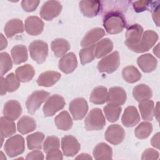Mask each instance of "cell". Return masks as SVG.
<instances>
[{"mask_svg": "<svg viewBox=\"0 0 160 160\" xmlns=\"http://www.w3.org/2000/svg\"><path fill=\"white\" fill-rule=\"evenodd\" d=\"M137 62L141 70L145 72L154 71L158 64L157 59L149 53L140 56L137 59Z\"/></svg>", "mask_w": 160, "mask_h": 160, "instance_id": "20", "label": "cell"}, {"mask_svg": "<svg viewBox=\"0 0 160 160\" xmlns=\"http://www.w3.org/2000/svg\"><path fill=\"white\" fill-rule=\"evenodd\" d=\"M44 135L41 132H36L27 136V144L29 149H41Z\"/></svg>", "mask_w": 160, "mask_h": 160, "instance_id": "36", "label": "cell"}, {"mask_svg": "<svg viewBox=\"0 0 160 160\" xmlns=\"http://www.w3.org/2000/svg\"><path fill=\"white\" fill-rule=\"evenodd\" d=\"M154 115L156 117L158 121H159V102H157L156 107L154 109Z\"/></svg>", "mask_w": 160, "mask_h": 160, "instance_id": "53", "label": "cell"}, {"mask_svg": "<svg viewBox=\"0 0 160 160\" xmlns=\"http://www.w3.org/2000/svg\"><path fill=\"white\" fill-rule=\"evenodd\" d=\"M4 116L10 120H16L22 113L20 103L16 100H9L6 102L3 108Z\"/></svg>", "mask_w": 160, "mask_h": 160, "instance_id": "13", "label": "cell"}, {"mask_svg": "<svg viewBox=\"0 0 160 160\" xmlns=\"http://www.w3.org/2000/svg\"><path fill=\"white\" fill-rule=\"evenodd\" d=\"M139 108L142 119L145 121H152L154 115V102L146 100L139 102Z\"/></svg>", "mask_w": 160, "mask_h": 160, "instance_id": "31", "label": "cell"}, {"mask_svg": "<svg viewBox=\"0 0 160 160\" xmlns=\"http://www.w3.org/2000/svg\"><path fill=\"white\" fill-rule=\"evenodd\" d=\"M143 34V28L138 24L130 26L126 31L125 44L131 51L138 52V48Z\"/></svg>", "mask_w": 160, "mask_h": 160, "instance_id": "2", "label": "cell"}, {"mask_svg": "<svg viewBox=\"0 0 160 160\" xmlns=\"http://www.w3.org/2000/svg\"><path fill=\"white\" fill-rule=\"evenodd\" d=\"M159 44H158L157 46L153 49V52L155 54V55L157 57H159Z\"/></svg>", "mask_w": 160, "mask_h": 160, "instance_id": "54", "label": "cell"}, {"mask_svg": "<svg viewBox=\"0 0 160 160\" xmlns=\"http://www.w3.org/2000/svg\"><path fill=\"white\" fill-rule=\"evenodd\" d=\"M11 56L16 64H19L28 60L27 48L24 45H16L11 49Z\"/></svg>", "mask_w": 160, "mask_h": 160, "instance_id": "33", "label": "cell"}, {"mask_svg": "<svg viewBox=\"0 0 160 160\" xmlns=\"http://www.w3.org/2000/svg\"><path fill=\"white\" fill-rule=\"evenodd\" d=\"M103 26L106 31L111 34L121 32L126 26L123 15L117 11H112L106 14L103 19Z\"/></svg>", "mask_w": 160, "mask_h": 160, "instance_id": "1", "label": "cell"}, {"mask_svg": "<svg viewBox=\"0 0 160 160\" xmlns=\"http://www.w3.org/2000/svg\"><path fill=\"white\" fill-rule=\"evenodd\" d=\"M124 137L125 131L119 124L110 125L105 132L106 140L114 145L120 144L124 140Z\"/></svg>", "mask_w": 160, "mask_h": 160, "instance_id": "11", "label": "cell"}, {"mask_svg": "<svg viewBox=\"0 0 160 160\" xmlns=\"http://www.w3.org/2000/svg\"><path fill=\"white\" fill-rule=\"evenodd\" d=\"M77 66V58L73 52L64 54L59 61V68L65 74H69L73 72Z\"/></svg>", "mask_w": 160, "mask_h": 160, "instance_id": "15", "label": "cell"}, {"mask_svg": "<svg viewBox=\"0 0 160 160\" xmlns=\"http://www.w3.org/2000/svg\"><path fill=\"white\" fill-rule=\"evenodd\" d=\"M122 75L124 79L129 83L138 81L141 78V74L138 69L133 66H128L122 69Z\"/></svg>", "mask_w": 160, "mask_h": 160, "instance_id": "34", "label": "cell"}, {"mask_svg": "<svg viewBox=\"0 0 160 160\" xmlns=\"http://www.w3.org/2000/svg\"><path fill=\"white\" fill-rule=\"evenodd\" d=\"M24 31V26L19 19H12L7 22L4 26V32L8 38H12L18 33Z\"/></svg>", "mask_w": 160, "mask_h": 160, "instance_id": "24", "label": "cell"}, {"mask_svg": "<svg viewBox=\"0 0 160 160\" xmlns=\"http://www.w3.org/2000/svg\"><path fill=\"white\" fill-rule=\"evenodd\" d=\"M36 128V121L34 118L30 116H22L18 122V130L22 134H26L32 132Z\"/></svg>", "mask_w": 160, "mask_h": 160, "instance_id": "27", "label": "cell"}, {"mask_svg": "<svg viewBox=\"0 0 160 160\" xmlns=\"http://www.w3.org/2000/svg\"><path fill=\"white\" fill-rule=\"evenodd\" d=\"M152 146L159 149V132H157L151 139V141Z\"/></svg>", "mask_w": 160, "mask_h": 160, "instance_id": "50", "label": "cell"}, {"mask_svg": "<svg viewBox=\"0 0 160 160\" xmlns=\"http://www.w3.org/2000/svg\"><path fill=\"white\" fill-rule=\"evenodd\" d=\"M126 98V93L123 88L118 86L112 87L109 91L107 101L108 104L121 106L124 104Z\"/></svg>", "mask_w": 160, "mask_h": 160, "instance_id": "18", "label": "cell"}, {"mask_svg": "<svg viewBox=\"0 0 160 160\" xmlns=\"http://www.w3.org/2000/svg\"><path fill=\"white\" fill-rule=\"evenodd\" d=\"M35 74V71L30 64H25L18 67L16 70V76L19 81L26 82L30 81Z\"/></svg>", "mask_w": 160, "mask_h": 160, "instance_id": "28", "label": "cell"}, {"mask_svg": "<svg viewBox=\"0 0 160 160\" xmlns=\"http://www.w3.org/2000/svg\"><path fill=\"white\" fill-rule=\"evenodd\" d=\"M159 154L157 151L152 148H148L143 152L141 159H157L159 158Z\"/></svg>", "mask_w": 160, "mask_h": 160, "instance_id": "44", "label": "cell"}, {"mask_svg": "<svg viewBox=\"0 0 160 160\" xmlns=\"http://www.w3.org/2000/svg\"><path fill=\"white\" fill-rule=\"evenodd\" d=\"M121 108L120 106L108 104L104 108V112L107 119L111 122L118 120L121 112Z\"/></svg>", "mask_w": 160, "mask_h": 160, "instance_id": "37", "label": "cell"}, {"mask_svg": "<svg viewBox=\"0 0 160 160\" xmlns=\"http://www.w3.org/2000/svg\"><path fill=\"white\" fill-rule=\"evenodd\" d=\"M140 121L139 114L134 106L127 107L122 116V122L126 127H133Z\"/></svg>", "mask_w": 160, "mask_h": 160, "instance_id": "19", "label": "cell"}, {"mask_svg": "<svg viewBox=\"0 0 160 160\" xmlns=\"http://www.w3.org/2000/svg\"><path fill=\"white\" fill-rule=\"evenodd\" d=\"M1 95H4L6 92L8 91V86L6 81V79L4 78L2 76L1 78Z\"/></svg>", "mask_w": 160, "mask_h": 160, "instance_id": "49", "label": "cell"}, {"mask_svg": "<svg viewBox=\"0 0 160 160\" xmlns=\"http://www.w3.org/2000/svg\"><path fill=\"white\" fill-rule=\"evenodd\" d=\"M152 131V124L149 122H141L135 129V136L141 139H144L149 137Z\"/></svg>", "mask_w": 160, "mask_h": 160, "instance_id": "38", "label": "cell"}, {"mask_svg": "<svg viewBox=\"0 0 160 160\" xmlns=\"http://www.w3.org/2000/svg\"><path fill=\"white\" fill-rule=\"evenodd\" d=\"M88 110L87 101L82 98L73 99L69 104V111L75 120L83 119Z\"/></svg>", "mask_w": 160, "mask_h": 160, "instance_id": "10", "label": "cell"}, {"mask_svg": "<svg viewBox=\"0 0 160 160\" xmlns=\"http://www.w3.org/2000/svg\"><path fill=\"white\" fill-rule=\"evenodd\" d=\"M43 21L37 16H29L25 21V30L31 36L41 34L44 29Z\"/></svg>", "mask_w": 160, "mask_h": 160, "instance_id": "16", "label": "cell"}, {"mask_svg": "<svg viewBox=\"0 0 160 160\" xmlns=\"http://www.w3.org/2000/svg\"><path fill=\"white\" fill-rule=\"evenodd\" d=\"M79 4L82 14L88 18L97 16L101 8V2L98 1H81Z\"/></svg>", "mask_w": 160, "mask_h": 160, "instance_id": "17", "label": "cell"}, {"mask_svg": "<svg viewBox=\"0 0 160 160\" xmlns=\"http://www.w3.org/2000/svg\"><path fill=\"white\" fill-rule=\"evenodd\" d=\"M61 148L66 156H74L80 150L81 146L75 137L68 135L62 138Z\"/></svg>", "mask_w": 160, "mask_h": 160, "instance_id": "12", "label": "cell"}, {"mask_svg": "<svg viewBox=\"0 0 160 160\" xmlns=\"http://www.w3.org/2000/svg\"><path fill=\"white\" fill-rule=\"evenodd\" d=\"M31 58L38 64L44 62L48 54V46L46 42L41 40L32 42L29 46Z\"/></svg>", "mask_w": 160, "mask_h": 160, "instance_id": "4", "label": "cell"}, {"mask_svg": "<svg viewBox=\"0 0 160 160\" xmlns=\"http://www.w3.org/2000/svg\"><path fill=\"white\" fill-rule=\"evenodd\" d=\"M62 5L58 1H48L44 2L41 8L39 14L41 17L50 21L57 17L61 12Z\"/></svg>", "mask_w": 160, "mask_h": 160, "instance_id": "9", "label": "cell"}, {"mask_svg": "<svg viewBox=\"0 0 160 160\" xmlns=\"http://www.w3.org/2000/svg\"><path fill=\"white\" fill-rule=\"evenodd\" d=\"M6 79L7 86H8V91L12 92L17 90L20 86L19 81L18 79L17 76L12 72L9 74Z\"/></svg>", "mask_w": 160, "mask_h": 160, "instance_id": "42", "label": "cell"}, {"mask_svg": "<svg viewBox=\"0 0 160 160\" xmlns=\"http://www.w3.org/2000/svg\"><path fill=\"white\" fill-rule=\"evenodd\" d=\"M119 64L120 59L119 53L118 51H114L99 61L98 69L101 72L112 73L117 70Z\"/></svg>", "mask_w": 160, "mask_h": 160, "instance_id": "6", "label": "cell"}, {"mask_svg": "<svg viewBox=\"0 0 160 160\" xmlns=\"http://www.w3.org/2000/svg\"><path fill=\"white\" fill-rule=\"evenodd\" d=\"M25 149L24 139L19 134L9 138L4 144V150L7 155L11 158L22 154Z\"/></svg>", "mask_w": 160, "mask_h": 160, "instance_id": "5", "label": "cell"}, {"mask_svg": "<svg viewBox=\"0 0 160 160\" xmlns=\"http://www.w3.org/2000/svg\"><path fill=\"white\" fill-rule=\"evenodd\" d=\"M0 65H1V75L2 76L12 67V62L9 55L2 52L0 54Z\"/></svg>", "mask_w": 160, "mask_h": 160, "instance_id": "41", "label": "cell"}, {"mask_svg": "<svg viewBox=\"0 0 160 160\" xmlns=\"http://www.w3.org/2000/svg\"><path fill=\"white\" fill-rule=\"evenodd\" d=\"M158 39V34L152 30L146 31L142 36L138 53L144 52L149 50L157 42Z\"/></svg>", "mask_w": 160, "mask_h": 160, "instance_id": "14", "label": "cell"}, {"mask_svg": "<svg viewBox=\"0 0 160 160\" xmlns=\"http://www.w3.org/2000/svg\"><path fill=\"white\" fill-rule=\"evenodd\" d=\"M64 98L58 95L54 94L48 99L43 106V112L46 117L52 116L58 111L62 109L65 106Z\"/></svg>", "mask_w": 160, "mask_h": 160, "instance_id": "8", "label": "cell"}, {"mask_svg": "<svg viewBox=\"0 0 160 160\" xmlns=\"http://www.w3.org/2000/svg\"><path fill=\"white\" fill-rule=\"evenodd\" d=\"M59 146L60 143L58 138L54 136H48L46 139L43 144L44 151L46 154H48V152H51L52 151L59 149Z\"/></svg>", "mask_w": 160, "mask_h": 160, "instance_id": "40", "label": "cell"}, {"mask_svg": "<svg viewBox=\"0 0 160 160\" xmlns=\"http://www.w3.org/2000/svg\"><path fill=\"white\" fill-rule=\"evenodd\" d=\"M76 159H92V158L88 154L82 153V154H79L78 157H76Z\"/></svg>", "mask_w": 160, "mask_h": 160, "instance_id": "52", "label": "cell"}, {"mask_svg": "<svg viewBox=\"0 0 160 160\" xmlns=\"http://www.w3.org/2000/svg\"><path fill=\"white\" fill-rule=\"evenodd\" d=\"M62 155L61 152L59 150H54L47 154L46 159H62Z\"/></svg>", "mask_w": 160, "mask_h": 160, "instance_id": "47", "label": "cell"}, {"mask_svg": "<svg viewBox=\"0 0 160 160\" xmlns=\"http://www.w3.org/2000/svg\"><path fill=\"white\" fill-rule=\"evenodd\" d=\"M113 49V43L109 38L101 40L95 45L94 56L97 58H101L108 54Z\"/></svg>", "mask_w": 160, "mask_h": 160, "instance_id": "25", "label": "cell"}, {"mask_svg": "<svg viewBox=\"0 0 160 160\" xmlns=\"http://www.w3.org/2000/svg\"><path fill=\"white\" fill-rule=\"evenodd\" d=\"M54 122L58 129L63 131H68L72 126V119L66 111L60 112L54 118Z\"/></svg>", "mask_w": 160, "mask_h": 160, "instance_id": "29", "label": "cell"}, {"mask_svg": "<svg viewBox=\"0 0 160 160\" xmlns=\"http://www.w3.org/2000/svg\"><path fill=\"white\" fill-rule=\"evenodd\" d=\"M49 93L45 91H36L27 99L26 108L29 114H33L49 97Z\"/></svg>", "mask_w": 160, "mask_h": 160, "instance_id": "7", "label": "cell"}, {"mask_svg": "<svg viewBox=\"0 0 160 160\" xmlns=\"http://www.w3.org/2000/svg\"><path fill=\"white\" fill-rule=\"evenodd\" d=\"M150 1H138L133 2V7L134 9L136 12H142L148 9L149 6V4Z\"/></svg>", "mask_w": 160, "mask_h": 160, "instance_id": "45", "label": "cell"}, {"mask_svg": "<svg viewBox=\"0 0 160 160\" xmlns=\"http://www.w3.org/2000/svg\"><path fill=\"white\" fill-rule=\"evenodd\" d=\"M134 98L138 102L149 100L152 96L151 89L146 84H141L135 86L132 91Z\"/></svg>", "mask_w": 160, "mask_h": 160, "instance_id": "23", "label": "cell"}, {"mask_svg": "<svg viewBox=\"0 0 160 160\" xmlns=\"http://www.w3.org/2000/svg\"><path fill=\"white\" fill-rule=\"evenodd\" d=\"M44 159V155L41 151H32L27 155L26 159L31 160V159H38V160H42Z\"/></svg>", "mask_w": 160, "mask_h": 160, "instance_id": "46", "label": "cell"}, {"mask_svg": "<svg viewBox=\"0 0 160 160\" xmlns=\"http://www.w3.org/2000/svg\"><path fill=\"white\" fill-rule=\"evenodd\" d=\"M39 1H27L24 0L21 2L22 9L27 12H32L34 11L38 6Z\"/></svg>", "mask_w": 160, "mask_h": 160, "instance_id": "43", "label": "cell"}, {"mask_svg": "<svg viewBox=\"0 0 160 160\" xmlns=\"http://www.w3.org/2000/svg\"><path fill=\"white\" fill-rule=\"evenodd\" d=\"M112 148L104 142L99 143L96 146L93 151V156L95 159H112Z\"/></svg>", "mask_w": 160, "mask_h": 160, "instance_id": "26", "label": "cell"}, {"mask_svg": "<svg viewBox=\"0 0 160 160\" xmlns=\"http://www.w3.org/2000/svg\"><path fill=\"white\" fill-rule=\"evenodd\" d=\"M108 90L104 86L95 88L90 96V101L95 104H102L107 101Z\"/></svg>", "mask_w": 160, "mask_h": 160, "instance_id": "32", "label": "cell"}, {"mask_svg": "<svg viewBox=\"0 0 160 160\" xmlns=\"http://www.w3.org/2000/svg\"><path fill=\"white\" fill-rule=\"evenodd\" d=\"M152 18L154 22L158 26H159V6H157L156 8H154L152 11Z\"/></svg>", "mask_w": 160, "mask_h": 160, "instance_id": "48", "label": "cell"}, {"mask_svg": "<svg viewBox=\"0 0 160 160\" xmlns=\"http://www.w3.org/2000/svg\"><path fill=\"white\" fill-rule=\"evenodd\" d=\"M105 124V118L99 108H94L91 110L84 120L85 128L88 131L101 130Z\"/></svg>", "mask_w": 160, "mask_h": 160, "instance_id": "3", "label": "cell"}, {"mask_svg": "<svg viewBox=\"0 0 160 160\" xmlns=\"http://www.w3.org/2000/svg\"><path fill=\"white\" fill-rule=\"evenodd\" d=\"M51 49L57 57L64 56L70 49V44L68 41L62 38H58L51 42Z\"/></svg>", "mask_w": 160, "mask_h": 160, "instance_id": "30", "label": "cell"}, {"mask_svg": "<svg viewBox=\"0 0 160 160\" xmlns=\"http://www.w3.org/2000/svg\"><path fill=\"white\" fill-rule=\"evenodd\" d=\"M1 134L4 138H8L16 132V126L13 121L8 119L5 117L0 119Z\"/></svg>", "mask_w": 160, "mask_h": 160, "instance_id": "35", "label": "cell"}, {"mask_svg": "<svg viewBox=\"0 0 160 160\" xmlns=\"http://www.w3.org/2000/svg\"><path fill=\"white\" fill-rule=\"evenodd\" d=\"M8 45V42L6 39L3 36L2 34H1V50L6 48Z\"/></svg>", "mask_w": 160, "mask_h": 160, "instance_id": "51", "label": "cell"}, {"mask_svg": "<svg viewBox=\"0 0 160 160\" xmlns=\"http://www.w3.org/2000/svg\"><path fill=\"white\" fill-rule=\"evenodd\" d=\"M61 78V74L52 71L42 72L38 78L37 83L39 86L50 87L56 84Z\"/></svg>", "mask_w": 160, "mask_h": 160, "instance_id": "22", "label": "cell"}, {"mask_svg": "<svg viewBox=\"0 0 160 160\" xmlns=\"http://www.w3.org/2000/svg\"><path fill=\"white\" fill-rule=\"evenodd\" d=\"M94 49L95 45H92L86 48H84L79 52V57L81 60V63L82 64H85L91 62L95 56H94Z\"/></svg>", "mask_w": 160, "mask_h": 160, "instance_id": "39", "label": "cell"}, {"mask_svg": "<svg viewBox=\"0 0 160 160\" xmlns=\"http://www.w3.org/2000/svg\"><path fill=\"white\" fill-rule=\"evenodd\" d=\"M104 34V30H103L102 28H93L86 34L81 41V45L84 48L94 45V43L101 39Z\"/></svg>", "mask_w": 160, "mask_h": 160, "instance_id": "21", "label": "cell"}]
</instances>
